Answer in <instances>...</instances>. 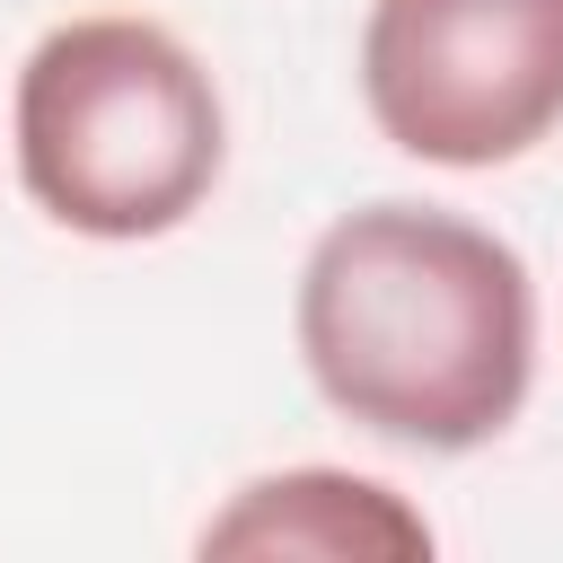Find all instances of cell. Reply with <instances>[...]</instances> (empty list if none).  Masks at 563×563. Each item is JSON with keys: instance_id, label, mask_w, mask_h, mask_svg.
I'll use <instances>...</instances> for the list:
<instances>
[{"instance_id": "cell-2", "label": "cell", "mask_w": 563, "mask_h": 563, "mask_svg": "<svg viewBox=\"0 0 563 563\" xmlns=\"http://www.w3.org/2000/svg\"><path fill=\"white\" fill-rule=\"evenodd\" d=\"M220 158V88L150 18H70L18 70V176L79 238H167Z\"/></svg>"}, {"instance_id": "cell-4", "label": "cell", "mask_w": 563, "mask_h": 563, "mask_svg": "<svg viewBox=\"0 0 563 563\" xmlns=\"http://www.w3.org/2000/svg\"><path fill=\"white\" fill-rule=\"evenodd\" d=\"M202 554H431V528L369 475L299 466L246 484L202 528Z\"/></svg>"}, {"instance_id": "cell-1", "label": "cell", "mask_w": 563, "mask_h": 563, "mask_svg": "<svg viewBox=\"0 0 563 563\" xmlns=\"http://www.w3.org/2000/svg\"><path fill=\"white\" fill-rule=\"evenodd\" d=\"M299 361L334 413L405 449H484L537 369L528 264L431 202L343 211L299 264Z\"/></svg>"}, {"instance_id": "cell-3", "label": "cell", "mask_w": 563, "mask_h": 563, "mask_svg": "<svg viewBox=\"0 0 563 563\" xmlns=\"http://www.w3.org/2000/svg\"><path fill=\"white\" fill-rule=\"evenodd\" d=\"M369 123L431 167H501L563 123V0H369Z\"/></svg>"}]
</instances>
